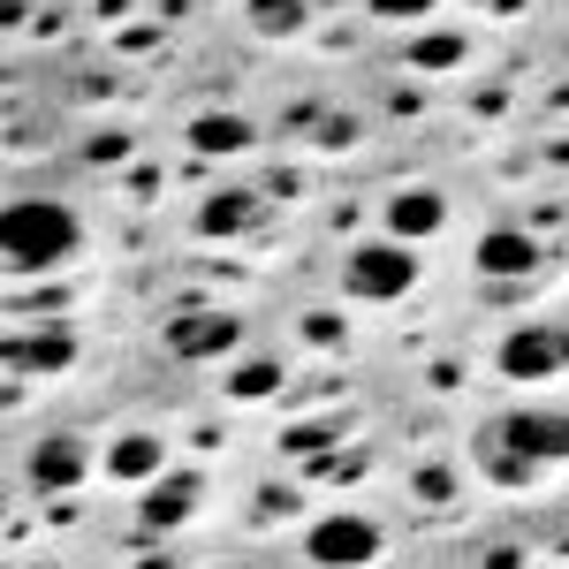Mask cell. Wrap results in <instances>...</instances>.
I'll return each instance as SVG.
<instances>
[{"label":"cell","instance_id":"6","mask_svg":"<svg viewBox=\"0 0 569 569\" xmlns=\"http://www.w3.org/2000/svg\"><path fill=\"white\" fill-rule=\"evenodd\" d=\"M236 342H243V327H236L228 311H190V319H176V327H168V350L190 357V365H206V357H228Z\"/></svg>","mask_w":569,"mask_h":569},{"label":"cell","instance_id":"18","mask_svg":"<svg viewBox=\"0 0 569 569\" xmlns=\"http://www.w3.org/2000/svg\"><path fill=\"white\" fill-rule=\"evenodd\" d=\"M426 8H433V0H372V16H380V23H418Z\"/></svg>","mask_w":569,"mask_h":569},{"label":"cell","instance_id":"12","mask_svg":"<svg viewBox=\"0 0 569 569\" xmlns=\"http://www.w3.org/2000/svg\"><path fill=\"white\" fill-rule=\"evenodd\" d=\"M190 501H198V479H160L152 493H144V525H182L190 517Z\"/></svg>","mask_w":569,"mask_h":569},{"label":"cell","instance_id":"15","mask_svg":"<svg viewBox=\"0 0 569 569\" xmlns=\"http://www.w3.org/2000/svg\"><path fill=\"white\" fill-rule=\"evenodd\" d=\"M251 16H259V31H297V0H251Z\"/></svg>","mask_w":569,"mask_h":569},{"label":"cell","instance_id":"3","mask_svg":"<svg viewBox=\"0 0 569 569\" xmlns=\"http://www.w3.org/2000/svg\"><path fill=\"white\" fill-rule=\"evenodd\" d=\"M410 281H418V251L410 243H357L342 259V289L357 305H395V297H410Z\"/></svg>","mask_w":569,"mask_h":569},{"label":"cell","instance_id":"7","mask_svg":"<svg viewBox=\"0 0 569 569\" xmlns=\"http://www.w3.org/2000/svg\"><path fill=\"white\" fill-rule=\"evenodd\" d=\"M479 266L493 281H517V273L539 266V243H531L525 228H493V236H479Z\"/></svg>","mask_w":569,"mask_h":569},{"label":"cell","instance_id":"13","mask_svg":"<svg viewBox=\"0 0 569 569\" xmlns=\"http://www.w3.org/2000/svg\"><path fill=\"white\" fill-rule=\"evenodd\" d=\"M190 144H198V152H243V144H251V122L206 114V122H190Z\"/></svg>","mask_w":569,"mask_h":569},{"label":"cell","instance_id":"2","mask_svg":"<svg viewBox=\"0 0 569 569\" xmlns=\"http://www.w3.org/2000/svg\"><path fill=\"white\" fill-rule=\"evenodd\" d=\"M562 456H569V410H517V418L486 426V448H479V463L501 486L531 479L539 463H562Z\"/></svg>","mask_w":569,"mask_h":569},{"label":"cell","instance_id":"10","mask_svg":"<svg viewBox=\"0 0 569 569\" xmlns=\"http://www.w3.org/2000/svg\"><path fill=\"white\" fill-rule=\"evenodd\" d=\"M69 357H77L69 335H39V342H23V335H16V342H8V372H61Z\"/></svg>","mask_w":569,"mask_h":569},{"label":"cell","instance_id":"11","mask_svg":"<svg viewBox=\"0 0 569 569\" xmlns=\"http://www.w3.org/2000/svg\"><path fill=\"white\" fill-rule=\"evenodd\" d=\"M31 479L39 486H77L84 479V448H77V440H46L39 456H31Z\"/></svg>","mask_w":569,"mask_h":569},{"label":"cell","instance_id":"1","mask_svg":"<svg viewBox=\"0 0 569 569\" xmlns=\"http://www.w3.org/2000/svg\"><path fill=\"white\" fill-rule=\"evenodd\" d=\"M77 243H84V228L61 198H16L0 213V251L16 273H53V266L77 259Z\"/></svg>","mask_w":569,"mask_h":569},{"label":"cell","instance_id":"4","mask_svg":"<svg viewBox=\"0 0 569 569\" xmlns=\"http://www.w3.org/2000/svg\"><path fill=\"white\" fill-rule=\"evenodd\" d=\"M305 555L319 569H365L380 555V525L357 517V509H335V517H319V525L305 531Z\"/></svg>","mask_w":569,"mask_h":569},{"label":"cell","instance_id":"9","mask_svg":"<svg viewBox=\"0 0 569 569\" xmlns=\"http://www.w3.org/2000/svg\"><path fill=\"white\" fill-rule=\"evenodd\" d=\"M160 463H168V448H160L152 433H122L114 448H107V471H114V479H152Z\"/></svg>","mask_w":569,"mask_h":569},{"label":"cell","instance_id":"17","mask_svg":"<svg viewBox=\"0 0 569 569\" xmlns=\"http://www.w3.org/2000/svg\"><path fill=\"white\" fill-rule=\"evenodd\" d=\"M243 213H251V198H213V206H206V228H243Z\"/></svg>","mask_w":569,"mask_h":569},{"label":"cell","instance_id":"8","mask_svg":"<svg viewBox=\"0 0 569 569\" xmlns=\"http://www.w3.org/2000/svg\"><path fill=\"white\" fill-rule=\"evenodd\" d=\"M388 220H395V243H418V236H433L440 220H448V206H440L433 190H402L388 206Z\"/></svg>","mask_w":569,"mask_h":569},{"label":"cell","instance_id":"5","mask_svg":"<svg viewBox=\"0 0 569 569\" xmlns=\"http://www.w3.org/2000/svg\"><path fill=\"white\" fill-rule=\"evenodd\" d=\"M562 365H569L562 327H517V335L501 342V372H509V380H547V372H562Z\"/></svg>","mask_w":569,"mask_h":569},{"label":"cell","instance_id":"14","mask_svg":"<svg viewBox=\"0 0 569 569\" xmlns=\"http://www.w3.org/2000/svg\"><path fill=\"white\" fill-rule=\"evenodd\" d=\"M273 388H281V372H273V365H243V372L228 380V395H243V402H266Z\"/></svg>","mask_w":569,"mask_h":569},{"label":"cell","instance_id":"16","mask_svg":"<svg viewBox=\"0 0 569 569\" xmlns=\"http://www.w3.org/2000/svg\"><path fill=\"white\" fill-rule=\"evenodd\" d=\"M456 53H463V39H426V46H410V61H418V69H448Z\"/></svg>","mask_w":569,"mask_h":569}]
</instances>
